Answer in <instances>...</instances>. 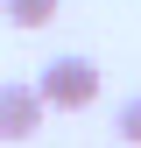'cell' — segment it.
I'll list each match as a JSON object with an SVG mask.
<instances>
[{"instance_id": "1", "label": "cell", "mask_w": 141, "mask_h": 148, "mask_svg": "<svg viewBox=\"0 0 141 148\" xmlns=\"http://www.w3.org/2000/svg\"><path fill=\"white\" fill-rule=\"evenodd\" d=\"M35 92L49 99V113H85L99 99V64L92 57H49L35 71Z\"/></svg>"}, {"instance_id": "2", "label": "cell", "mask_w": 141, "mask_h": 148, "mask_svg": "<svg viewBox=\"0 0 141 148\" xmlns=\"http://www.w3.org/2000/svg\"><path fill=\"white\" fill-rule=\"evenodd\" d=\"M42 120H49V99L35 92V78H7L0 85V141H35Z\"/></svg>"}, {"instance_id": "4", "label": "cell", "mask_w": 141, "mask_h": 148, "mask_svg": "<svg viewBox=\"0 0 141 148\" xmlns=\"http://www.w3.org/2000/svg\"><path fill=\"white\" fill-rule=\"evenodd\" d=\"M113 134L127 141V148H141V92H134V99H127V106L113 113Z\"/></svg>"}, {"instance_id": "3", "label": "cell", "mask_w": 141, "mask_h": 148, "mask_svg": "<svg viewBox=\"0 0 141 148\" xmlns=\"http://www.w3.org/2000/svg\"><path fill=\"white\" fill-rule=\"evenodd\" d=\"M57 7H64V0H0V14H7L14 28H49Z\"/></svg>"}, {"instance_id": "5", "label": "cell", "mask_w": 141, "mask_h": 148, "mask_svg": "<svg viewBox=\"0 0 141 148\" xmlns=\"http://www.w3.org/2000/svg\"><path fill=\"white\" fill-rule=\"evenodd\" d=\"M120 148H127V141H120Z\"/></svg>"}]
</instances>
